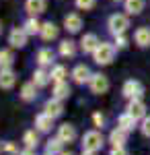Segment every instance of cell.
Segmentation results:
<instances>
[{
  "label": "cell",
  "mask_w": 150,
  "mask_h": 155,
  "mask_svg": "<svg viewBox=\"0 0 150 155\" xmlns=\"http://www.w3.org/2000/svg\"><path fill=\"white\" fill-rule=\"evenodd\" d=\"M115 44H107V41H101L97 50L92 52V60L97 62V64H101V66H107V64H111L113 58H115Z\"/></svg>",
  "instance_id": "6da1fadb"
},
{
  "label": "cell",
  "mask_w": 150,
  "mask_h": 155,
  "mask_svg": "<svg viewBox=\"0 0 150 155\" xmlns=\"http://www.w3.org/2000/svg\"><path fill=\"white\" fill-rule=\"evenodd\" d=\"M127 27H130V19H127V15L115 12V15H111V17L107 19V29H109V33H111L113 37L126 33Z\"/></svg>",
  "instance_id": "7a4b0ae2"
},
{
  "label": "cell",
  "mask_w": 150,
  "mask_h": 155,
  "mask_svg": "<svg viewBox=\"0 0 150 155\" xmlns=\"http://www.w3.org/2000/svg\"><path fill=\"white\" fill-rule=\"evenodd\" d=\"M105 145V139L103 134L99 130H86L82 134V149H86V151H101Z\"/></svg>",
  "instance_id": "3957f363"
},
{
  "label": "cell",
  "mask_w": 150,
  "mask_h": 155,
  "mask_svg": "<svg viewBox=\"0 0 150 155\" xmlns=\"http://www.w3.org/2000/svg\"><path fill=\"white\" fill-rule=\"evenodd\" d=\"M121 93H123V97H127V99H142V95H144V87H142V83H140V81L130 79V81H126V83H123Z\"/></svg>",
  "instance_id": "277c9868"
},
{
  "label": "cell",
  "mask_w": 150,
  "mask_h": 155,
  "mask_svg": "<svg viewBox=\"0 0 150 155\" xmlns=\"http://www.w3.org/2000/svg\"><path fill=\"white\" fill-rule=\"evenodd\" d=\"M89 87H91V91L95 95H103V93L109 91V79L101 72H95L91 77V81H89Z\"/></svg>",
  "instance_id": "5b68a950"
},
{
  "label": "cell",
  "mask_w": 150,
  "mask_h": 155,
  "mask_svg": "<svg viewBox=\"0 0 150 155\" xmlns=\"http://www.w3.org/2000/svg\"><path fill=\"white\" fill-rule=\"evenodd\" d=\"M70 77H72V81H74V83L84 85V83H89V81H91L92 72H91V68H89L86 64H76V66L72 68V72H70Z\"/></svg>",
  "instance_id": "8992f818"
},
{
  "label": "cell",
  "mask_w": 150,
  "mask_h": 155,
  "mask_svg": "<svg viewBox=\"0 0 150 155\" xmlns=\"http://www.w3.org/2000/svg\"><path fill=\"white\" fill-rule=\"evenodd\" d=\"M27 31H25L23 27H14L11 29V33H8V44H11L12 48H25L27 46Z\"/></svg>",
  "instance_id": "52a82bcc"
},
{
  "label": "cell",
  "mask_w": 150,
  "mask_h": 155,
  "mask_svg": "<svg viewBox=\"0 0 150 155\" xmlns=\"http://www.w3.org/2000/svg\"><path fill=\"white\" fill-rule=\"evenodd\" d=\"M82 27V17L78 12H70L64 17V29L68 31V33H78Z\"/></svg>",
  "instance_id": "ba28073f"
},
{
  "label": "cell",
  "mask_w": 150,
  "mask_h": 155,
  "mask_svg": "<svg viewBox=\"0 0 150 155\" xmlns=\"http://www.w3.org/2000/svg\"><path fill=\"white\" fill-rule=\"evenodd\" d=\"M54 120L56 118H52L49 114H45V112L37 114V116H35V128H37V132H52Z\"/></svg>",
  "instance_id": "9c48e42d"
},
{
  "label": "cell",
  "mask_w": 150,
  "mask_h": 155,
  "mask_svg": "<svg viewBox=\"0 0 150 155\" xmlns=\"http://www.w3.org/2000/svg\"><path fill=\"white\" fill-rule=\"evenodd\" d=\"M127 114H132L136 120H144L146 118V106L142 99H130L127 104Z\"/></svg>",
  "instance_id": "30bf717a"
},
{
  "label": "cell",
  "mask_w": 150,
  "mask_h": 155,
  "mask_svg": "<svg viewBox=\"0 0 150 155\" xmlns=\"http://www.w3.org/2000/svg\"><path fill=\"white\" fill-rule=\"evenodd\" d=\"M99 44H101V41H99V37L95 35V33H84L82 39H80V50L84 54H92Z\"/></svg>",
  "instance_id": "8fae6325"
},
{
  "label": "cell",
  "mask_w": 150,
  "mask_h": 155,
  "mask_svg": "<svg viewBox=\"0 0 150 155\" xmlns=\"http://www.w3.org/2000/svg\"><path fill=\"white\" fill-rule=\"evenodd\" d=\"M54 60H56V54L49 48H41V50H37V54H35V62H37L39 66H43V68H45V66H52Z\"/></svg>",
  "instance_id": "7c38bea8"
},
{
  "label": "cell",
  "mask_w": 150,
  "mask_h": 155,
  "mask_svg": "<svg viewBox=\"0 0 150 155\" xmlns=\"http://www.w3.org/2000/svg\"><path fill=\"white\" fill-rule=\"evenodd\" d=\"M43 112H45V114H49L52 118H60V116L64 114V106H62V101H60V99L52 97V99H47V101H45Z\"/></svg>",
  "instance_id": "4fadbf2b"
},
{
  "label": "cell",
  "mask_w": 150,
  "mask_h": 155,
  "mask_svg": "<svg viewBox=\"0 0 150 155\" xmlns=\"http://www.w3.org/2000/svg\"><path fill=\"white\" fill-rule=\"evenodd\" d=\"M47 8V0H25V11L31 17H37L41 12H45Z\"/></svg>",
  "instance_id": "5bb4252c"
},
{
  "label": "cell",
  "mask_w": 150,
  "mask_h": 155,
  "mask_svg": "<svg viewBox=\"0 0 150 155\" xmlns=\"http://www.w3.org/2000/svg\"><path fill=\"white\" fill-rule=\"evenodd\" d=\"M17 83V74L12 72V68H0V89H12Z\"/></svg>",
  "instance_id": "9a60e30c"
},
{
  "label": "cell",
  "mask_w": 150,
  "mask_h": 155,
  "mask_svg": "<svg viewBox=\"0 0 150 155\" xmlns=\"http://www.w3.org/2000/svg\"><path fill=\"white\" fill-rule=\"evenodd\" d=\"M134 44L138 48H148L150 46V29L148 27H138L134 31Z\"/></svg>",
  "instance_id": "2e32d148"
},
{
  "label": "cell",
  "mask_w": 150,
  "mask_h": 155,
  "mask_svg": "<svg viewBox=\"0 0 150 155\" xmlns=\"http://www.w3.org/2000/svg\"><path fill=\"white\" fill-rule=\"evenodd\" d=\"M58 137L64 141V143H74L76 141V128L72 124H60L58 126Z\"/></svg>",
  "instance_id": "e0dca14e"
},
{
  "label": "cell",
  "mask_w": 150,
  "mask_h": 155,
  "mask_svg": "<svg viewBox=\"0 0 150 155\" xmlns=\"http://www.w3.org/2000/svg\"><path fill=\"white\" fill-rule=\"evenodd\" d=\"M70 93H72V89H70L68 81H60V83L54 85V91H52V97H56L60 101H64V99H68Z\"/></svg>",
  "instance_id": "ac0fdd59"
},
{
  "label": "cell",
  "mask_w": 150,
  "mask_h": 155,
  "mask_svg": "<svg viewBox=\"0 0 150 155\" xmlns=\"http://www.w3.org/2000/svg\"><path fill=\"white\" fill-rule=\"evenodd\" d=\"M109 143H111V147H115V149L126 147V143H127V132L121 130V128L117 126L115 130H111V134H109Z\"/></svg>",
  "instance_id": "d6986e66"
},
{
  "label": "cell",
  "mask_w": 150,
  "mask_h": 155,
  "mask_svg": "<svg viewBox=\"0 0 150 155\" xmlns=\"http://www.w3.org/2000/svg\"><path fill=\"white\" fill-rule=\"evenodd\" d=\"M58 25L56 23H52V21H47V23H43L41 25V39L43 41H52V39H58Z\"/></svg>",
  "instance_id": "ffe728a7"
},
{
  "label": "cell",
  "mask_w": 150,
  "mask_h": 155,
  "mask_svg": "<svg viewBox=\"0 0 150 155\" xmlns=\"http://www.w3.org/2000/svg\"><path fill=\"white\" fill-rule=\"evenodd\" d=\"M58 52H60L62 58H74V56H76V44H74L72 39H62Z\"/></svg>",
  "instance_id": "44dd1931"
},
{
  "label": "cell",
  "mask_w": 150,
  "mask_h": 155,
  "mask_svg": "<svg viewBox=\"0 0 150 155\" xmlns=\"http://www.w3.org/2000/svg\"><path fill=\"white\" fill-rule=\"evenodd\" d=\"M49 81H52V74H49L43 66H39V68L33 72V83L37 85V87H47Z\"/></svg>",
  "instance_id": "7402d4cb"
},
{
  "label": "cell",
  "mask_w": 150,
  "mask_h": 155,
  "mask_svg": "<svg viewBox=\"0 0 150 155\" xmlns=\"http://www.w3.org/2000/svg\"><path fill=\"white\" fill-rule=\"evenodd\" d=\"M136 122H138V120L134 118L132 114H127V112H126V114H121V116L117 118V126H119L121 130L130 132V130H134V128H136Z\"/></svg>",
  "instance_id": "603a6c76"
},
{
  "label": "cell",
  "mask_w": 150,
  "mask_h": 155,
  "mask_svg": "<svg viewBox=\"0 0 150 155\" xmlns=\"http://www.w3.org/2000/svg\"><path fill=\"white\" fill-rule=\"evenodd\" d=\"M144 4H146V0H123L126 15H140L144 11Z\"/></svg>",
  "instance_id": "cb8c5ba5"
},
{
  "label": "cell",
  "mask_w": 150,
  "mask_h": 155,
  "mask_svg": "<svg viewBox=\"0 0 150 155\" xmlns=\"http://www.w3.org/2000/svg\"><path fill=\"white\" fill-rule=\"evenodd\" d=\"M21 99L23 101H35V97H37V85L31 81V83H25L23 87H21Z\"/></svg>",
  "instance_id": "d4e9b609"
},
{
  "label": "cell",
  "mask_w": 150,
  "mask_h": 155,
  "mask_svg": "<svg viewBox=\"0 0 150 155\" xmlns=\"http://www.w3.org/2000/svg\"><path fill=\"white\" fill-rule=\"evenodd\" d=\"M41 25L43 23H39L37 17H29L23 23V29L27 31V35H37V33H41Z\"/></svg>",
  "instance_id": "484cf974"
},
{
  "label": "cell",
  "mask_w": 150,
  "mask_h": 155,
  "mask_svg": "<svg viewBox=\"0 0 150 155\" xmlns=\"http://www.w3.org/2000/svg\"><path fill=\"white\" fill-rule=\"evenodd\" d=\"M49 74H52V81H54V83H60V81H66L68 68H66L64 64H54L52 71H49Z\"/></svg>",
  "instance_id": "4316f807"
},
{
  "label": "cell",
  "mask_w": 150,
  "mask_h": 155,
  "mask_svg": "<svg viewBox=\"0 0 150 155\" xmlns=\"http://www.w3.org/2000/svg\"><path fill=\"white\" fill-rule=\"evenodd\" d=\"M62 147H64V141H62L60 137L49 139V141L45 143V153H49V155H60V153H62Z\"/></svg>",
  "instance_id": "83f0119b"
},
{
  "label": "cell",
  "mask_w": 150,
  "mask_h": 155,
  "mask_svg": "<svg viewBox=\"0 0 150 155\" xmlns=\"http://www.w3.org/2000/svg\"><path fill=\"white\" fill-rule=\"evenodd\" d=\"M23 143H25V147H29V149H37V145H39V137H37V132H35V130H27L23 134Z\"/></svg>",
  "instance_id": "f1b7e54d"
},
{
  "label": "cell",
  "mask_w": 150,
  "mask_h": 155,
  "mask_svg": "<svg viewBox=\"0 0 150 155\" xmlns=\"http://www.w3.org/2000/svg\"><path fill=\"white\" fill-rule=\"evenodd\" d=\"M14 56H12L11 50H0V68H11Z\"/></svg>",
  "instance_id": "f546056e"
},
{
  "label": "cell",
  "mask_w": 150,
  "mask_h": 155,
  "mask_svg": "<svg viewBox=\"0 0 150 155\" xmlns=\"http://www.w3.org/2000/svg\"><path fill=\"white\" fill-rule=\"evenodd\" d=\"M74 4H76V8H80V11H91V8H95L97 0H74Z\"/></svg>",
  "instance_id": "4dcf8cb0"
},
{
  "label": "cell",
  "mask_w": 150,
  "mask_h": 155,
  "mask_svg": "<svg viewBox=\"0 0 150 155\" xmlns=\"http://www.w3.org/2000/svg\"><path fill=\"white\" fill-rule=\"evenodd\" d=\"M140 130H142V134H144V137H148V139H150V116H146V118L142 120Z\"/></svg>",
  "instance_id": "1f68e13d"
},
{
  "label": "cell",
  "mask_w": 150,
  "mask_h": 155,
  "mask_svg": "<svg viewBox=\"0 0 150 155\" xmlns=\"http://www.w3.org/2000/svg\"><path fill=\"white\" fill-rule=\"evenodd\" d=\"M115 48L117 50H126L127 48V37L121 33V35H115Z\"/></svg>",
  "instance_id": "d6a6232c"
},
{
  "label": "cell",
  "mask_w": 150,
  "mask_h": 155,
  "mask_svg": "<svg viewBox=\"0 0 150 155\" xmlns=\"http://www.w3.org/2000/svg\"><path fill=\"white\" fill-rule=\"evenodd\" d=\"M92 122H95V126H99V128H103V126H105V118H103V114H99V112H95V114H92Z\"/></svg>",
  "instance_id": "836d02e7"
},
{
  "label": "cell",
  "mask_w": 150,
  "mask_h": 155,
  "mask_svg": "<svg viewBox=\"0 0 150 155\" xmlns=\"http://www.w3.org/2000/svg\"><path fill=\"white\" fill-rule=\"evenodd\" d=\"M2 151H6V153H17L19 155V149H17V145L12 143V141H6L4 147H2Z\"/></svg>",
  "instance_id": "e575fe53"
},
{
  "label": "cell",
  "mask_w": 150,
  "mask_h": 155,
  "mask_svg": "<svg viewBox=\"0 0 150 155\" xmlns=\"http://www.w3.org/2000/svg\"><path fill=\"white\" fill-rule=\"evenodd\" d=\"M109 155H130L126 151V149H123V147H119V149H115V147H113V149H111V153Z\"/></svg>",
  "instance_id": "d590c367"
},
{
  "label": "cell",
  "mask_w": 150,
  "mask_h": 155,
  "mask_svg": "<svg viewBox=\"0 0 150 155\" xmlns=\"http://www.w3.org/2000/svg\"><path fill=\"white\" fill-rule=\"evenodd\" d=\"M19 155H35V149H23V151H19Z\"/></svg>",
  "instance_id": "8d00e7d4"
},
{
  "label": "cell",
  "mask_w": 150,
  "mask_h": 155,
  "mask_svg": "<svg viewBox=\"0 0 150 155\" xmlns=\"http://www.w3.org/2000/svg\"><path fill=\"white\" fill-rule=\"evenodd\" d=\"M82 155H97V151H86V149H84V151H82Z\"/></svg>",
  "instance_id": "74e56055"
},
{
  "label": "cell",
  "mask_w": 150,
  "mask_h": 155,
  "mask_svg": "<svg viewBox=\"0 0 150 155\" xmlns=\"http://www.w3.org/2000/svg\"><path fill=\"white\" fill-rule=\"evenodd\" d=\"M60 155H74V153H70V151H68V153H64V151H62V153H60Z\"/></svg>",
  "instance_id": "f35d334b"
},
{
  "label": "cell",
  "mask_w": 150,
  "mask_h": 155,
  "mask_svg": "<svg viewBox=\"0 0 150 155\" xmlns=\"http://www.w3.org/2000/svg\"><path fill=\"white\" fill-rule=\"evenodd\" d=\"M0 33H2V23H0Z\"/></svg>",
  "instance_id": "ab89813d"
},
{
  "label": "cell",
  "mask_w": 150,
  "mask_h": 155,
  "mask_svg": "<svg viewBox=\"0 0 150 155\" xmlns=\"http://www.w3.org/2000/svg\"><path fill=\"white\" fill-rule=\"evenodd\" d=\"M115 2H121V0H115Z\"/></svg>",
  "instance_id": "60d3db41"
},
{
  "label": "cell",
  "mask_w": 150,
  "mask_h": 155,
  "mask_svg": "<svg viewBox=\"0 0 150 155\" xmlns=\"http://www.w3.org/2000/svg\"><path fill=\"white\" fill-rule=\"evenodd\" d=\"M43 155H49V153H43Z\"/></svg>",
  "instance_id": "b9f144b4"
},
{
  "label": "cell",
  "mask_w": 150,
  "mask_h": 155,
  "mask_svg": "<svg viewBox=\"0 0 150 155\" xmlns=\"http://www.w3.org/2000/svg\"><path fill=\"white\" fill-rule=\"evenodd\" d=\"M0 151H2V147H0Z\"/></svg>",
  "instance_id": "7bdbcfd3"
}]
</instances>
